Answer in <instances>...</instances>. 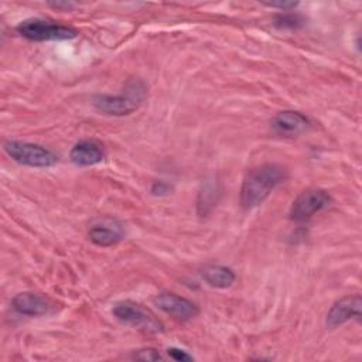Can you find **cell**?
<instances>
[{
	"label": "cell",
	"instance_id": "d6986e66",
	"mask_svg": "<svg viewBox=\"0 0 362 362\" xmlns=\"http://www.w3.org/2000/svg\"><path fill=\"white\" fill-rule=\"evenodd\" d=\"M51 7H54V8H65V10H69V8H72V7H75L76 4L75 3H72V1H55V3H48Z\"/></svg>",
	"mask_w": 362,
	"mask_h": 362
},
{
	"label": "cell",
	"instance_id": "9c48e42d",
	"mask_svg": "<svg viewBox=\"0 0 362 362\" xmlns=\"http://www.w3.org/2000/svg\"><path fill=\"white\" fill-rule=\"evenodd\" d=\"M124 236L123 226L113 218H99L89 228V239L102 247H109L120 242Z\"/></svg>",
	"mask_w": 362,
	"mask_h": 362
},
{
	"label": "cell",
	"instance_id": "ac0fdd59",
	"mask_svg": "<svg viewBox=\"0 0 362 362\" xmlns=\"http://www.w3.org/2000/svg\"><path fill=\"white\" fill-rule=\"evenodd\" d=\"M168 185L163 181H158V182H154L153 187H151V192L153 194H161V192H167L168 191Z\"/></svg>",
	"mask_w": 362,
	"mask_h": 362
},
{
	"label": "cell",
	"instance_id": "5bb4252c",
	"mask_svg": "<svg viewBox=\"0 0 362 362\" xmlns=\"http://www.w3.org/2000/svg\"><path fill=\"white\" fill-rule=\"evenodd\" d=\"M304 23L305 21L303 16L297 13H288V11L277 14L274 18V25L280 30H297V28H301Z\"/></svg>",
	"mask_w": 362,
	"mask_h": 362
},
{
	"label": "cell",
	"instance_id": "6da1fadb",
	"mask_svg": "<svg viewBox=\"0 0 362 362\" xmlns=\"http://www.w3.org/2000/svg\"><path fill=\"white\" fill-rule=\"evenodd\" d=\"M287 177V170L279 164H262L252 168L243 178L240 187V204L245 209L259 206L270 192Z\"/></svg>",
	"mask_w": 362,
	"mask_h": 362
},
{
	"label": "cell",
	"instance_id": "7c38bea8",
	"mask_svg": "<svg viewBox=\"0 0 362 362\" xmlns=\"http://www.w3.org/2000/svg\"><path fill=\"white\" fill-rule=\"evenodd\" d=\"M13 308L23 315H30V317H38V315H45L51 310L49 301L35 293H18L13 301H11Z\"/></svg>",
	"mask_w": 362,
	"mask_h": 362
},
{
	"label": "cell",
	"instance_id": "3957f363",
	"mask_svg": "<svg viewBox=\"0 0 362 362\" xmlns=\"http://www.w3.org/2000/svg\"><path fill=\"white\" fill-rule=\"evenodd\" d=\"M112 314L120 322L147 334H158L164 329L163 322L148 308L130 300L116 303L112 308Z\"/></svg>",
	"mask_w": 362,
	"mask_h": 362
},
{
	"label": "cell",
	"instance_id": "52a82bcc",
	"mask_svg": "<svg viewBox=\"0 0 362 362\" xmlns=\"http://www.w3.org/2000/svg\"><path fill=\"white\" fill-rule=\"evenodd\" d=\"M154 304L158 310L178 321H188L199 314V308L194 301L170 291L157 294Z\"/></svg>",
	"mask_w": 362,
	"mask_h": 362
},
{
	"label": "cell",
	"instance_id": "30bf717a",
	"mask_svg": "<svg viewBox=\"0 0 362 362\" xmlns=\"http://www.w3.org/2000/svg\"><path fill=\"white\" fill-rule=\"evenodd\" d=\"M272 127L279 136L296 137L310 127V119L301 112L283 110L274 116Z\"/></svg>",
	"mask_w": 362,
	"mask_h": 362
},
{
	"label": "cell",
	"instance_id": "7a4b0ae2",
	"mask_svg": "<svg viewBox=\"0 0 362 362\" xmlns=\"http://www.w3.org/2000/svg\"><path fill=\"white\" fill-rule=\"evenodd\" d=\"M147 95L143 81L132 79L124 85L119 95H98L93 98V106L109 116H124L137 110Z\"/></svg>",
	"mask_w": 362,
	"mask_h": 362
},
{
	"label": "cell",
	"instance_id": "8fae6325",
	"mask_svg": "<svg viewBox=\"0 0 362 362\" xmlns=\"http://www.w3.org/2000/svg\"><path fill=\"white\" fill-rule=\"evenodd\" d=\"M106 151L103 144L96 139L79 140L69 153L71 161L79 167H89L105 160Z\"/></svg>",
	"mask_w": 362,
	"mask_h": 362
},
{
	"label": "cell",
	"instance_id": "2e32d148",
	"mask_svg": "<svg viewBox=\"0 0 362 362\" xmlns=\"http://www.w3.org/2000/svg\"><path fill=\"white\" fill-rule=\"evenodd\" d=\"M167 354L170 355V358H173L174 361H181V362H184V361H192L194 358L187 352V351H184V349H180V348H168L167 349Z\"/></svg>",
	"mask_w": 362,
	"mask_h": 362
},
{
	"label": "cell",
	"instance_id": "ba28073f",
	"mask_svg": "<svg viewBox=\"0 0 362 362\" xmlns=\"http://www.w3.org/2000/svg\"><path fill=\"white\" fill-rule=\"evenodd\" d=\"M361 296H345L335 301L327 314V327L337 328L349 320L361 318Z\"/></svg>",
	"mask_w": 362,
	"mask_h": 362
},
{
	"label": "cell",
	"instance_id": "277c9868",
	"mask_svg": "<svg viewBox=\"0 0 362 362\" xmlns=\"http://www.w3.org/2000/svg\"><path fill=\"white\" fill-rule=\"evenodd\" d=\"M17 33L30 41H65L76 37L72 27L44 18H27L17 25Z\"/></svg>",
	"mask_w": 362,
	"mask_h": 362
},
{
	"label": "cell",
	"instance_id": "9a60e30c",
	"mask_svg": "<svg viewBox=\"0 0 362 362\" xmlns=\"http://www.w3.org/2000/svg\"><path fill=\"white\" fill-rule=\"evenodd\" d=\"M134 359L139 361H160L163 356L160 355V352L154 348H146V349H140L137 352L133 354Z\"/></svg>",
	"mask_w": 362,
	"mask_h": 362
},
{
	"label": "cell",
	"instance_id": "5b68a950",
	"mask_svg": "<svg viewBox=\"0 0 362 362\" xmlns=\"http://www.w3.org/2000/svg\"><path fill=\"white\" fill-rule=\"evenodd\" d=\"M4 150L16 163L28 167L47 168L55 165L58 161V156L54 151L28 141L8 140L4 143Z\"/></svg>",
	"mask_w": 362,
	"mask_h": 362
},
{
	"label": "cell",
	"instance_id": "8992f818",
	"mask_svg": "<svg viewBox=\"0 0 362 362\" xmlns=\"http://www.w3.org/2000/svg\"><path fill=\"white\" fill-rule=\"evenodd\" d=\"M332 202V197L328 191L321 188H308L303 191L291 204L290 219L294 222H305L315 214L328 208Z\"/></svg>",
	"mask_w": 362,
	"mask_h": 362
},
{
	"label": "cell",
	"instance_id": "4fadbf2b",
	"mask_svg": "<svg viewBox=\"0 0 362 362\" xmlns=\"http://www.w3.org/2000/svg\"><path fill=\"white\" fill-rule=\"evenodd\" d=\"M201 277L206 284L215 288H228L236 280V274L230 267L219 266V264L205 266L201 270Z\"/></svg>",
	"mask_w": 362,
	"mask_h": 362
},
{
	"label": "cell",
	"instance_id": "e0dca14e",
	"mask_svg": "<svg viewBox=\"0 0 362 362\" xmlns=\"http://www.w3.org/2000/svg\"><path fill=\"white\" fill-rule=\"evenodd\" d=\"M264 6L273 7V8H281L283 11H290L291 8H296L298 6V3L297 1H280V3H264Z\"/></svg>",
	"mask_w": 362,
	"mask_h": 362
}]
</instances>
